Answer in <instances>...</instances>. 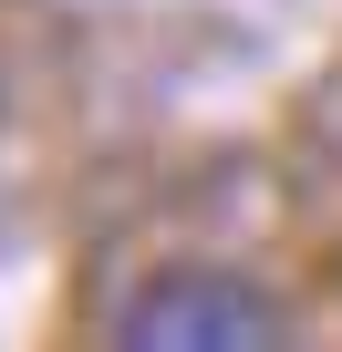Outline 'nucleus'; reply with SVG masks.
Returning a JSON list of instances; mask_svg holds the SVG:
<instances>
[{
  "instance_id": "obj_1",
  "label": "nucleus",
  "mask_w": 342,
  "mask_h": 352,
  "mask_svg": "<svg viewBox=\"0 0 342 352\" xmlns=\"http://www.w3.org/2000/svg\"><path fill=\"white\" fill-rule=\"evenodd\" d=\"M114 331H135V342H270L280 321H270L259 290L228 280V270H156Z\"/></svg>"
}]
</instances>
